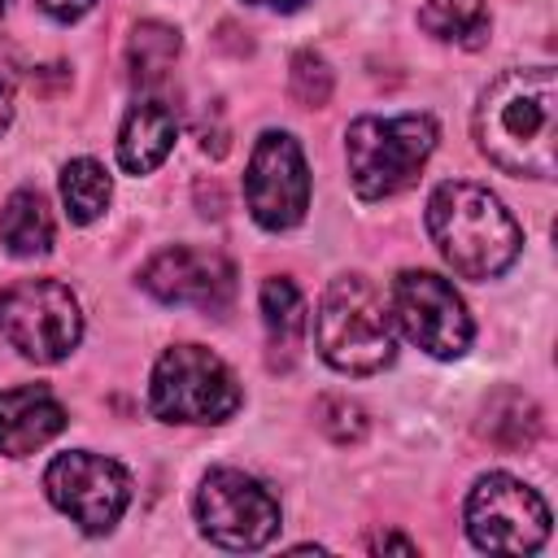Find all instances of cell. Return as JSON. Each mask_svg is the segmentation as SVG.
Here are the masks:
<instances>
[{
    "label": "cell",
    "mask_w": 558,
    "mask_h": 558,
    "mask_svg": "<svg viewBox=\"0 0 558 558\" xmlns=\"http://www.w3.org/2000/svg\"><path fill=\"white\" fill-rule=\"evenodd\" d=\"M480 153L506 174L554 179L558 140V78L549 65L497 74L475 105Z\"/></svg>",
    "instance_id": "1"
},
{
    "label": "cell",
    "mask_w": 558,
    "mask_h": 558,
    "mask_svg": "<svg viewBox=\"0 0 558 558\" xmlns=\"http://www.w3.org/2000/svg\"><path fill=\"white\" fill-rule=\"evenodd\" d=\"M427 231L440 257L462 279H493L523 248V231L510 218V209L488 187L466 183V179H449L432 192Z\"/></svg>",
    "instance_id": "2"
},
{
    "label": "cell",
    "mask_w": 558,
    "mask_h": 558,
    "mask_svg": "<svg viewBox=\"0 0 558 558\" xmlns=\"http://www.w3.org/2000/svg\"><path fill=\"white\" fill-rule=\"evenodd\" d=\"M314 340L323 362L344 375H375L397 357L392 314L362 275H340L327 283L314 314Z\"/></svg>",
    "instance_id": "3"
},
{
    "label": "cell",
    "mask_w": 558,
    "mask_h": 558,
    "mask_svg": "<svg viewBox=\"0 0 558 558\" xmlns=\"http://www.w3.org/2000/svg\"><path fill=\"white\" fill-rule=\"evenodd\" d=\"M432 113H401V118H357L344 131V161L349 183L362 201H388L405 192L423 161L436 148Z\"/></svg>",
    "instance_id": "4"
},
{
    "label": "cell",
    "mask_w": 558,
    "mask_h": 558,
    "mask_svg": "<svg viewBox=\"0 0 558 558\" xmlns=\"http://www.w3.org/2000/svg\"><path fill=\"white\" fill-rule=\"evenodd\" d=\"M148 405L161 423H227L240 410V384L218 353L174 344L153 366Z\"/></svg>",
    "instance_id": "5"
},
{
    "label": "cell",
    "mask_w": 558,
    "mask_h": 558,
    "mask_svg": "<svg viewBox=\"0 0 558 558\" xmlns=\"http://www.w3.org/2000/svg\"><path fill=\"white\" fill-rule=\"evenodd\" d=\"M0 336L31 362L48 366L74 353L83 310L61 279H17L0 292Z\"/></svg>",
    "instance_id": "6"
},
{
    "label": "cell",
    "mask_w": 558,
    "mask_h": 558,
    "mask_svg": "<svg viewBox=\"0 0 558 558\" xmlns=\"http://www.w3.org/2000/svg\"><path fill=\"white\" fill-rule=\"evenodd\" d=\"M466 536L484 554H536L549 536V506L523 480L493 471L466 497Z\"/></svg>",
    "instance_id": "7"
},
{
    "label": "cell",
    "mask_w": 558,
    "mask_h": 558,
    "mask_svg": "<svg viewBox=\"0 0 558 558\" xmlns=\"http://www.w3.org/2000/svg\"><path fill=\"white\" fill-rule=\"evenodd\" d=\"M201 532L222 549H262L279 532V501L235 466H214L196 488Z\"/></svg>",
    "instance_id": "8"
},
{
    "label": "cell",
    "mask_w": 558,
    "mask_h": 558,
    "mask_svg": "<svg viewBox=\"0 0 558 558\" xmlns=\"http://www.w3.org/2000/svg\"><path fill=\"white\" fill-rule=\"evenodd\" d=\"M44 493L83 532L100 536L131 506V475L113 458H100V453H87V449H70V453H61V458L48 462Z\"/></svg>",
    "instance_id": "9"
},
{
    "label": "cell",
    "mask_w": 558,
    "mask_h": 558,
    "mask_svg": "<svg viewBox=\"0 0 558 558\" xmlns=\"http://www.w3.org/2000/svg\"><path fill=\"white\" fill-rule=\"evenodd\" d=\"M244 201L257 227L288 231L310 209V166L288 131H262L244 174Z\"/></svg>",
    "instance_id": "10"
},
{
    "label": "cell",
    "mask_w": 558,
    "mask_h": 558,
    "mask_svg": "<svg viewBox=\"0 0 558 558\" xmlns=\"http://www.w3.org/2000/svg\"><path fill=\"white\" fill-rule=\"evenodd\" d=\"M392 318L432 357H462L475 336L462 296L432 270H401L392 279Z\"/></svg>",
    "instance_id": "11"
},
{
    "label": "cell",
    "mask_w": 558,
    "mask_h": 558,
    "mask_svg": "<svg viewBox=\"0 0 558 558\" xmlns=\"http://www.w3.org/2000/svg\"><path fill=\"white\" fill-rule=\"evenodd\" d=\"M140 283L166 305H196L205 314H222L235 296V266L214 248L174 244L140 270Z\"/></svg>",
    "instance_id": "12"
},
{
    "label": "cell",
    "mask_w": 558,
    "mask_h": 558,
    "mask_svg": "<svg viewBox=\"0 0 558 558\" xmlns=\"http://www.w3.org/2000/svg\"><path fill=\"white\" fill-rule=\"evenodd\" d=\"M65 405L44 384H17L0 392V453L26 458L65 427Z\"/></svg>",
    "instance_id": "13"
},
{
    "label": "cell",
    "mask_w": 558,
    "mask_h": 558,
    "mask_svg": "<svg viewBox=\"0 0 558 558\" xmlns=\"http://www.w3.org/2000/svg\"><path fill=\"white\" fill-rule=\"evenodd\" d=\"M174 140H179L174 109L161 100H140L118 131V161L126 174H148L170 157Z\"/></svg>",
    "instance_id": "14"
},
{
    "label": "cell",
    "mask_w": 558,
    "mask_h": 558,
    "mask_svg": "<svg viewBox=\"0 0 558 558\" xmlns=\"http://www.w3.org/2000/svg\"><path fill=\"white\" fill-rule=\"evenodd\" d=\"M480 436L506 453H519L527 445H536L541 436V410L527 392L519 388H497L484 405H480Z\"/></svg>",
    "instance_id": "15"
},
{
    "label": "cell",
    "mask_w": 558,
    "mask_h": 558,
    "mask_svg": "<svg viewBox=\"0 0 558 558\" xmlns=\"http://www.w3.org/2000/svg\"><path fill=\"white\" fill-rule=\"evenodd\" d=\"M262 323H266V340H270V362L288 366L305 340V296L296 292L292 279H266L262 283Z\"/></svg>",
    "instance_id": "16"
},
{
    "label": "cell",
    "mask_w": 558,
    "mask_h": 558,
    "mask_svg": "<svg viewBox=\"0 0 558 558\" xmlns=\"http://www.w3.org/2000/svg\"><path fill=\"white\" fill-rule=\"evenodd\" d=\"M52 214L35 187H17L0 209V240L13 257H44L52 248Z\"/></svg>",
    "instance_id": "17"
},
{
    "label": "cell",
    "mask_w": 558,
    "mask_h": 558,
    "mask_svg": "<svg viewBox=\"0 0 558 558\" xmlns=\"http://www.w3.org/2000/svg\"><path fill=\"white\" fill-rule=\"evenodd\" d=\"M418 26L440 44L480 48L488 39V9L484 0H427L418 9Z\"/></svg>",
    "instance_id": "18"
},
{
    "label": "cell",
    "mask_w": 558,
    "mask_h": 558,
    "mask_svg": "<svg viewBox=\"0 0 558 558\" xmlns=\"http://www.w3.org/2000/svg\"><path fill=\"white\" fill-rule=\"evenodd\" d=\"M109 196H113V183H109L100 161H92V157L65 161V170H61V201H65L70 222H78V227L96 222L109 209Z\"/></svg>",
    "instance_id": "19"
},
{
    "label": "cell",
    "mask_w": 558,
    "mask_h": 558,
    "mask_svg": "<svg viewBox=\"0 0 558 558\" xmlns=\"http://www.w3.org/2000/svg\"><path fill=\"white\" fill-rule=\"evenodd\" d=\"M179 57V31L166 26V22H140L131 31V44H126V65H131V78L153 87L166 78V70L174 65Z\"/></svg>",
    "instance_id": "20"
},
{
    "label": "cell",
    "mask_w": 558,
    "mask_h": 558,
    "mask_svg": "<svg viewBox=\"0 0 558 558\" xmlns=\"http://www.w3.org/2000/svg\"><path fill=\"white\" fill-rule=\"evenodd\" d=\"M288 83H292V96L310 109H323L331 100V65L318 57V52H296L292 57V70H288Z\"/></svg>",
    "instance_id": "21"
},
{
    "label": "cell",
    "mask_w": 558,
    "mask_h": 558,
    "mask_svg": "<svg viewBox=\"0 0 558 558\" xmlns=\"http://www.w3.org/2000/svg\"><path fill=\"white\" fill-rule=\"evenodd\" d=\"M318 423H323V432H327L336 445H357V440L366 436V414H362V405L349 401V397H323V401H318Z\"/></svg>",
    "instance_id": "22"
},
{
    "label": "cell",
    "mask_w": 558,
    "mask_h": 558,
    "mask_svg": "<svg viewBox=\"0 0 558 558\" xmlns=\"http://www.w3.org/2000/svg\"><path fill=\"white\" fill-rule=\"evenodd\" d=\"M13 96H17V78H13L9 57L0 52V131H4V126H9V118H13Z\"/></svg>",
    "instance_id": "23"
},
{
    "label": "cell",
    "mask_w": 558,
    "mask_h": 558,
    "mask_svg": "<svg viewBox=\"0 0 558 558\" xmlns=\"http://www.w3.org/2000/svg\"><path fill=\"white\" fill-rule=\"evenodd\" d=\"M92 4H96V0H39V9H44L48 17H57V22H74V17H83Z\"/></svg>",
    "instance_id": "24"
},
{
    "label": "cell",
    "mask_w": 558,
    "mask_h": 558,
    "mask_svg": "<svg viewBox=\"0 0 558 558\" xmlns=\"http://www.w3.org/2000/svg\"><path fill=\"white\" fill-rule=\"evenodd\" d=\"M366 549H371V554H379V549H397V554H414L418 545H414V541H405V536H397V532H375V536L366 541Z\"/></svg>",
    "instance_id": "25"
},
{
    "label": "cell",
    "mask_w": 558,
    "mask_h": 558,
    "mask_svg": "<svg viewBox=\"0 0 558 558\" xmlns=\"http://www.w3.org/2000/svg\"><path fill=\"white\" fill-rule=\"evenodd\" d=\"M253 4H266V9H296L301 0H253Z\"/></svg>",
    "instance_id": "26"
},
{
    "label": "cell",
    "mask_w": 558,
    "mask_h": 558,
    "mask_svg": "<svg viewBox=\"0 0 558 558\" xmlns=\"http://www.w3.org/2000/svg\"><path fill=\"white\" fill-rule=\"evenodd\" d=\"M4 9H9V0H0V13H4Z\"/></svg>",
    "instance_id": "27"
}]
</instances>
